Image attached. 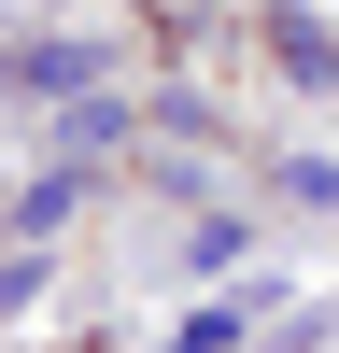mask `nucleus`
<instances>
[{
  "instance_id": "nucleus-1",
  "label": "nucleus",
  "mask_w": 339,
  "mask_h": 353,
  "mask_svg": "<svg viewBox=\"0 0 339 353\" xmlns=\"http://www.w3.org/2000/svg\"><path fill=\"white\" fill-rule=\"evenodd\" d=\"M14 85H28V99H85V85H99V43H28Z\"/></svg>"
},
{
  "instance_id": "nucleus-2",
  "label": "nucleus",
  "mask_w": 339,
  "mask_h": 353,
  "mask_svg": "<svg viewBox=\"0 0 339 353\" xmlns=\"http://www.w3.org/2000/svg\"><path fill=\"white\" fill-rule=\"evenodd\" d=\"M269 57H282V85H339V43H325L311 14H282V28H269Z\"/></svg>"
},
{
  "instance_id": "nucleus-3",
  "label": "nucleus",
  "mask_w": 339,
  "mask_h": 353,
  "mask_svg": "<svg viewBox=\"0 0 339 353\" xmlns=\"http://www.w3.org/2000/svg\"><path fill=\"white\" fill-rule=\"evenodd\" d=\"M71 198H85V170H43V184H28V198H14V226H28V241H43V226H56V212H71Z\"/></svg>"
},
{
  "instance_id": "nucleus-4",
  "label": "nucleus",
  "mask_w": 339,
  "mask_h": 353,
  "mask_svg": "<svg viewBox=\"0 0 339 353\" xmlns=\"http://www.w3.org/2000/svg\"><path fill=\"white\" fill-rule=\"evenodd\" d=\"M282 198L297 212H339V156H282Z\"/></svg>"
}]
</instances>
